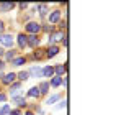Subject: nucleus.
I'll return each mask as SVG.
<instances>
[{"mask_svg": "<svg viewBox=\"0 0 121 115\" xmlns=\"http://www.w3.org/2000/svg\"><path fill=\"white\" fill-rule=\"evenodd\" d=\"M39 30H41V25H39V23H36V21H30V23L26 25V31L31 33V35H36Z\"/></svg>", "mask_w": 121, "mask_h": 115, "instance_id": "f257e3e1", "label": "nucleus"}, {"mask_svg": "<svg viewBox=\"0 0 121 115\" xmlns=\"http://www.w3.org/2000/svg\"><path fill=\"white\" fill-rule=\"evenodd\" d=\"M26 43H28L31 48H38V46H39V38H38V35H30V36H26Z\"/></svg>", "mask_w": 121, "mask_h": 115, "instance_id": "f03ea898", "label": "nucleus"}, {"mask_svg": "<svg viewBox=\"0 0 121 115\" xmlns=\"http://www.w3.org/2000/svg\"><path fill=\"white\" fill-rule=\"evenodd\" d=\"M59 46H56V44H52V46H49L48 49H46V53H44V56L46 58H54L57 53H59Z\"/></svg>", "mask_w": 121, "mask_h": 115, "instance_id": "7ed1b4c3", "label": "nucleus"}, {"mask_svg": "<svg viewBox=\"0 0 121 115\" xmlns=\"http://www.w3.org/2000/svg\"><path fill=\"white\" fill-rule=\"evenodd\" d=\"M65 38L64 35H62V31H57V33H52L51 36H49V46H52L56 41H62V39Z\"/></svg>", "mask_w": 121, "mask_h": 115, "instance_id": "20e7f679", "label": "nucleus"}, {"mask_svg": "<svg viewBox=\"0 0 121 115\" xmlns=\"http://www.w3.org/2000/svg\"><path fill=\"white\" fill-rule=\"evenodd\" d=\"M0 43H2L3 46H8V48H10V46L13 44V36H12V35H2V36H0Z\"/></svg>", "mask_w": 121, "mask_h": 115, "instance_id": "39448f33", "label": "nucleus"}, {"mask_svg": "<svg viewBox=\"0 0 121 115\" xmlns=\"http://www.w3.org/2000/svg\"><path fill=\"white\" fill-rule=\"evenodd\" d=\"M28 76H31V77H41V76H43V71H41L38 66H36V67H31V69L28 71Z\"/></svg>", "mask_w": 121, "mask_h": 115, "instance_id": "423d86ee", "label": "nucleus"}, {"mask_svg": "<svg viewBox=\"0 0 121 115\" xmlns=\"http://www.w3.org/2000/svg\"><path fill=\"white\" fill-rule=\"evenodd\" d=\"M15 74H13V72H10V74H7V76H3V79H2V82H3V84H5V86H10V84H12V82H13V81H15Z\"/></svg>", "mask_w": 121, "mask_h": 115, "instance_id": "0eeeda50", "label": "nucleus"}, {"mask_svg": "<svg viewBox=\"0 0 121 115\" xmlns=\"http://www.w3.org/2000/svg\"><path fill=\"white\" fill-rule=\"evenodd\" d=\"M59 20H60V12L59 10H54V12L49 15V21H51V23H57Z\"/></svg>", "mask_w": 121, "mask_h": 115, "instance_id": "6e6552de", "label": "nucleus"}, {"mask_svg": "<svg viewBox=\"0 0 121 115\" xmlns=\"http://www.w3.org/2000/svg\"><path fill=\"white\" fill-rule=\"evenodd\" d=\"M13 7H15V3H12V2H10V3H8V2H2V3H0V10H2V12H8V10H12Z\"/></svg>", "mask_w": 121, "mask_h": 115, "instance_id": "1a4fd4ad", "label": "nucleus"}, {"mask_svg": "<svg viewBox=\"0 0 121 115\" xmlns=\"http://www.w3.org/2000/svg\"><path fill=\"white\" fill-rule=\"evenodd\" d=\"M41 71H43V76L44 77H51L54 74V67H52V66H46V67L41 69Z\"/></svg>", "mask_w": 121, "mask_h": 115, "instance_id": "9d476101", "label": "nucleus"}, {"mask_svg": "<svg viewBox=\"0 0 121 115\" xmlns=\"http://www.w3.org/2000/svg\"><path fill=\"white\" fill-rule=\"evenodd\" d=\"M65 69H67V66H62V64H57L56 67H54V72L57 74V77H60L64 72H65Z\"/></svg>", "mask_w": 121, "mask_h": 115, "instance_id": "9b49d317", "label": "nucleus"}, {"mask_svg": "<svg viewBox=\"0 0 121 115\" xmlns=\"http://www.w3.org/2000/svg\"><path fill=\"white\" fill-rule=\"evenodd\" d=\"M35 10H39V15L44 17V15L48 13V5H44V3H43V5H35Z\"/></svg>", "mask_w": 121, "mask_h": 115, "instance_id": "f8f14e48", "label": "nucleus"}, {"mask_svg": "<svg viewBox=\"0 0 121 115\" xmlns=\"http://www.w3.org/2000/svg\"><path fill=\"white\" fill-rule=\"evenodd\" d=\"M38 89H39V94H48V91H49V84H48V82H41L39 86H38Z\"/></svg>", "mask_w": 121, "mask_h": 115, "instance_id": "ddd939ff", "label": "nucleus"}, {"mask_svg": "<svg viewBox=\"0 0 121 115\" xmlns=\"http://www.w3.org/2000/svg\"><path fill=\"white\" fill-rule=\"evenodd\" d=\"M41 94H39V89L35 86V87H31L30 91H28V97H39Z\"/></svg>", "mask_w": 121, "mask_h": 115, "instance_id": "4468645a", "label": "nucleus"}, {"mask_svg": "<svg viewBox=\"0 0 121 115\" xmlns=\"http://www.w3.org/2000/svg\"><path fill=\"white\" fill-rule=\"evenodd\" d=\"M18 44H20V48H25L28 43H26V35H18Z\"/></svg>", "mask_w": 121, "mask_h": 115, "instance_id": "2eb2a0df", "label": "nucleus"}, {"mask_svg": "<svg viewBox=\"0 0 121 115\" xmlns=\"http://www.w3.org/2000/svg\"><path fill=\"white\" fill-rule=\"evenodd\" d=\"M25 62H26V59H25V58H15V59L12 61V64H13V66H21V64H25Z\"/></svg>", "mask_w": 121, "mask_h": 115, "instance_id": "dca6fc26", "label": "nucleus"}, {"mask_svg": "<svg viewBox=\"0 0 121 115\" xmlns=\"http://www.w3.org/2000/svg\"><path fill=\"white\" fill-rule=\"evenodd\" d=\"M60 84H62V79H60V77H52V81H51V86H52V87H59Z\"/></svg>", "mask_w": 121, "mask_h": 115, "instance_id": "f3484780", "label": "nucleus"}, {"mask_svg": "<svg viewBox=\"0 0 121 115\" xmlns=\"http://www.w3.org/2000/svg\"><path fill=\"white\" fill-rule=\"evenodd\" d=\"M10 105H3L2 109H0V115H10Z\"/></svg>", "mask_w": 121, "mask_h": 115, "instance_id": "a211bd4d", "label": "nucleus"}, {"mask_svg": "<svg viewBox=\"0 0 121 115\" xmlns=\"http://www.w3.org/2000/svg\"><path fill=\"white\" fill-rule=\"evenodd\" d=\"M15 102H17L20 107H26V100H25L23 97H15Z\"/></svg>", "mask_w": 121, "mask_h": 115, "instance_id": "6ab92c4d", "label": "nucleus"}, {"mask_svg": "<svg viewBox=\"0 0 121 115\" xmlns=\"http://www.w3.org/2000/svg\"><path fill=\"white\" fill-rule=\"evenodd\" d=\"M33 58H35V59H43V58H44V53H43V49H38V51L33 54Z\"/></svg>", "mask_w": 121, "mask_h": 115, "instance_id": "aec40b11", "label": "nucleus"}, {"mask_svg": "<svg viewBox=\"0 0 121 115\" xmlns=\"http://www.w3.org/2000/svg\"><path fill=\"white\" fill-rule=\"evenodd\" d=\"M59 99H60V96H51L49 99H48V102H46V104H54V102H57Z\"/></svg>", "mask_w": 121, "mask_h": 115, "instance_id": "412c9836", "label": "nucleus"}, {"mask_svg": "<svg viewBox=\"0 0 121 115\" xmlns=\"http://www.w3.org/2000/svg\"><path fill=\"white\" fill-rule=\"evenodd\" d=\"M18 79H20V81H26V79H30V76H28V72H25V71H23V72L18 74Z\"/></svg>", "mask_w": 121, "mask_h": 115, "instance_id": "4be33fe9", "label": "nucleus"}, {"mask_svg": "<svg viewBox=\"0 0 121 115\" xmlns=\"http://www.w3.org/2000/svg\"><path fill=\"white\" fill-rule=\"evenodd\" d=\"M5 58H7L8 61H13V59H15V51H8V53L5 54Z\"/></svg>", "mask_w": 121, "mask_h": 115, "instance_id": "5701e85b", "label": "nucleus"}, {"mask_svg": "<svg viewBox=\"0 0 121 115\" xmlns=\"http://www.w3.org/2000/svg\"><path fill=\"white\" fill-rule=\"evenodd\" d=\"M20 82H15V84H12V89H13V91H20Z\"/></svg>", "mask_w": 121, "mask_h": 115, "instance_id": "b1692460", "label": "nucleus"}, {"mask_svg": "<svg viewBox=\"0 0 121 115\" xmlns=\"http://www.w3.org/2000/svg\"><path fill=\"white\" fill-rule=\"evenodd\" d=\"M65 104H67V102H65V100H62V102H60V104L57 105V107H56V109H64V107H65Z\"/></svg>", "mask_w": 121, "mask_h": 115, "instance_id": "393cba45", "label": "nucleus"}, {"mask_svg": "<svg viewBox=\"0 0 121 115\" xmlns=\"http://www.w3.org/2000/svg\"><path fill=\"white\" fill-rule=\"evenodd\" d=\"M43 30H44V31H52V26H51V25H49V26L46 25V26H43Z\"/></svg>", "mask_w": 121, "mask_h": 115, "instance_id": "a878e982", "label": "nucleus"}, {"mask_svg": "<svg viewBox=\"0 0 121 115\" xmlns=\"http://www.w3.org/2000/svg\"><path fill=\"white\" fill-rule=\"evenodd\" d=\"M7 100V96L5 94H0V102H5Z\"/></svg>", "mask_w": 121, "mask_h": 115, "instance_id": "bb28decb", "label": "nucleus"}, {"mask_svg": "<svg viewBox=\"0 0 121 115\" xmlns=\"http://www.w3.org/2000/svg\"><path fill=\"white\" fill-rule=\"evenodd\" d=\"M10 115H21V114H20V110H12Z\"/></svg>", "mask_w": 121, "mask_h": 115, "instance_id": "cd10ccee", "label": "nucleus"}, {"mask_svg": "<svg viewBox=\"0 0 121 115\" xmlns=\"http://www.w3.org/2000/svg\"><path fill=\"white\" fill-rule=\"evenodd\" d=\"M18 7H20L21 10H25V8H26V7H28V3H20V5H18Z\"/></svg>", "mask_w": 121, "mask_h": 115, "instance_id": "c85d7f7f", "label": "nucleus"}, {"mask_svg": "<svg viewBox=\"0 0 121 115\" xmlns=\"http://www.w3.org/2000/svg\"><path fill=\"white\" fill-rule=\"evenodd\" d=\"M3 28H5V25H3V21L0 20V31H3Z\"/></svg>", "mask_w": 121, "mask_h": 115, "instance_id": "c756f323", "label": "nucleus"}, {"mask_svg": "<svg viewBox=\"0 0 121 115\" xmlns=\"http://www.w3.org/2000/svg\"><path fill=\"white\" fill-rule=\"evenodd\" d=\"M3 66H5V64H3V61H0V69H3Z\"/></svg>", "mask_w": 121, "mask_h": 115, "instance_id": "7c9ffc66", "label": "nucleus"}, {"mask_svg": "<svg viewBox=\"0 0 121 115\" xmlns=\"http://www.w3.org/2000/svg\"><path fill=\"white\" fill-rule=\"evenodd\" d=\"M25 115H35V114H33V112H26Z\"/></svg>", "mask_w": 121, "mask_h": 115, "instance_id": "2f4dec72", "label": "nucleus"}, {"mask_svg": "<svg viewBox=\"0 0 121 115\" xmlns=\"http://www.w3.org/2000/svg\"><path fill=\"white\" fill-rule=\"evenodd\" d=\"M2 54H3V49H2V48H0V56H2Z\"/></svg>", "mask_w": 121, "mask_h": 115, "instance_id": "473e14b6", "label": "nucleus"}]
</instances>
